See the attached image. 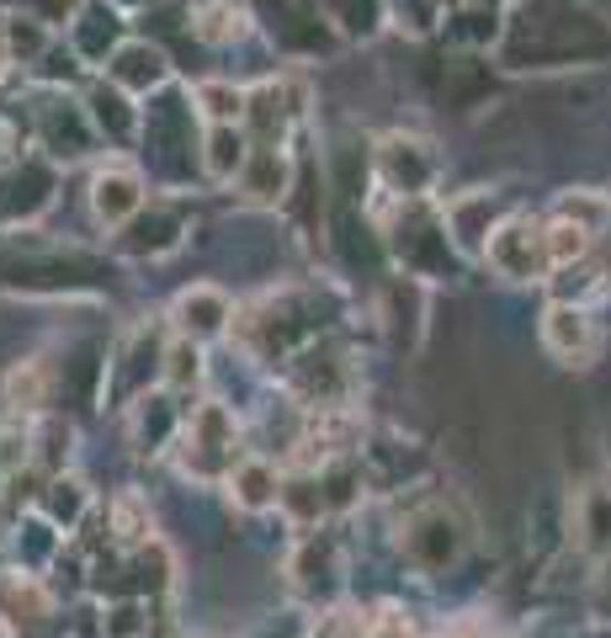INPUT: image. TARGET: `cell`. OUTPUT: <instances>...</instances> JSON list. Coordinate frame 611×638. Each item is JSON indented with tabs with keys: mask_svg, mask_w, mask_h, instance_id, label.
<instances>
[{
	"mask_svg": "<svg viewBox=\"0 0 611 638\" xmlns=\"http://www.w3.org/2000/svg\"><path fill=\"white\" fill-rule=\"evenodd\" d=\"M611 54V32L601 17H590L585 6L569 0H532L521 11V22L505 37V64H548V60H601Z\"/></svg>",
	"mask_w": 611,
	"mask_h": 638,
	"instance_id": "6da1fadb",
	"label": "cell"
},
{
	"mask_svg": "<svg viewBox=\"0 0 611 638\" xmlns=\"http://www.w3.org/2000/svg\"><path fill=\"white\" fill-rule=\"evenodd\" d=\"M404 553H410L421 570H447V564L462 553V532L452 527L447 511L426 506V511H415L410 527H404Z\"/></svg>",
	"mask_w": 611,
	"mask_h": 638,
	"instance_id": "7a4b0ae2",
	"label": "cell"
},
{
	"mask_svg": "<svg viewBox=\"0 0 611 638\" xmlns=\"http://www.w3.org/2000/svg\"><path fill=\"white\" fill-rule=\"evenodd\" d=\"M489 261H494L505 277H537L548 267V245L532 240L526 224H505V229L489 240Z\"/></svg>",
	"mask_w": 611,
	"mask_h": 638,
	"instance_id": "3957f363",
	"label": "cell"
},
{
	"mask_svg": "<svg viewBox=\"0 0 611 638\" xmlns=\"http://www.w3.org/2000/svg\"><path fill=\"white\" fill-rule=\"evenodd\" d=\"M266 11L276 17L272 28L282 43H293V48H330V32L319 28L314 0H266Z\"/></svg>",
	"mask_w": 611,
	"mask_h": 638,
	"instance_id": "277c9868",
	"label": "cell"
},
{
	"mask_svg": "<svg viewBox=\"0 0 611 638\" xmlns=\"http://www.w3.org/2000/svg\"><path fill=\"white\" fill-rule=\"evenodd\" d=\"M383 171H389V182L404 186V192H421L430 182V154L415 144V139H394L389 150H383Z\"/></svg>",
	"mask_w": 611,
	"mask_h": 638,
	"instance_id": "5b68a950",
	"label": "cell"
},
{
	"mask_svg": "<svg viewBox=\"0 0 611 638\" xmlns=\"http://www.w3.org/2000/svg\"><path fill=\"white\" fill-rule=\"evenodd\" d=\"M43 612H48V596H43L32 580H0V617H6V623H17V628L28 623L32 628Z\"/></svg>",
	"mask_w": 611,
	"mask_h": 638,
	"instance_id": "8992f818",
	"label": "cell"
},
{
	"mask_svg": "<svg viewBox=\"0 0 611 638\" xmlns=\"http://www.w3.org/2000/svg\"><path fill=\"white\" fill-rule=\"evenodd\" d=\"M139 208V182L128 176V171H107L101 182H96V213L107 218V224H118L128 213Z\"/></svg>",
	"mask_w": 611,
	"mask_h": 638,
	"instance_id": "52a82bcc",
	"label": "cell"
},
{
	"mask_svg": "<svg viewBox=\"0 0 611 638\" xmlns=\"http://www.w3.org/2000/svg\"><path fill=\"white\" fill-rule=\"evenodd\" d=\"M282 186H287V160L276 150H261L250 160V176H244V192L255 197V203H276L282 197Z\"/></svg>",
	"mask_w": 611,
	"mask_h": 638,
	"instance_id": "ba28073f",
	"label": "cell"
},
{
	"mask_svg": "<svg viewBox=\"0 0 611 638\" xmlns=\"http://www.w3.org/2000/svg\"><path fill=\"white\" fill-rule=\"evenodd\" d=\"M223 320H229V304H223L218 293H208V288H197V293L182 299V325L192 335H214Z\"/></svg>",
	"mask_w": 611,
	"mask_h": 638,
	"instance_id": "9c48e42d",
	"label": "cell"
},
{
	"mask_svg": "<svg viewBox=\"0 0 611 638\" xmlns=\"http://www.w3.org/2000/svg\"><path fill=\"white\" fill-rule=\"evenodd\" d=\"M112 75H118L122 86L144 91V86H160V75H165V60H160L154 48H122L118 64H112Z\"/></svg>",
	"mask_w": 611,
	"mask_h": 638,
	"instance_id": "30bf717a",
	"label": "cell"
},
{
	"mask_svg": "<svg viewBox=\"0 0 611 638\" xmlns=\"http://www.w3.org/2000/svg\"><path fill=\"white\" fill-rule=\"evenodd\" d=\"M548 346L558 352V357H580L585 346H590L585 314H575V309H553L548 314Z\"/></svg>",
	"mask_w": 611,
	"mask_h": 638,
	"instance_id": "8fae6325",
	"label": "cell"
},
{
	"mask_svg": "<svg viewBox=\"0 0 611 638\" xmlns=\"http://www.w3.org/2000/svg\"><path fill=\"white\" fill-rule=\"evenodd\" d=\"M234 500H240L244 511H261V506H272L276 500V479L266 463H244L240 474H234Z\"/></svg>",
	"mask_w": 611,
	"mask_h": 638,
	"instance_id": "7c38bea8",
	"label": "cell"
},
{
	"mask_svg": "<svg viewBox=\"0 0 611 638\" xmlns=\"http://www.w3.org/2000/svg\"><path fill=\"white\" fill-rule=\"evenodd\" d=\"M75 37H80V54H86V60H101V54L112 48V37H118V17H112L107 6H91V11L80 17V32H75Z\"/></svg>",
	"mask_w": 611,
	"mask_h": 638,
	"instance_id": "4fadbf2b",
	"label": "cell"
},
{
	"mask_svg": "<svg viewBox=\"0 0 611 638\" xmlns=\"http://www.w3.org/2000/svg\"><path fill=\"white\" fill-rule=\"evenodd\" d=\"M43 133H48V144H54V154H64V160H75V154H86V122H80V112H48V122H43Z\"/></svg>",
	"mask_w": 611,
	"mask_h": 638,
	"instance_id": "5bb4252c",
	"label": "cell"
},
{
	"mask_svg": "<svg viewBox=\"0 0 611 638\" xmlns=\"http://www.w3.org/2000/svg\"><path fill=\"white\" fill-rule=\"evenodd\" d=\"M176 235H182V224H176L171 213H150V218L133 224V235H128L122 245H128V250H171Z\"/></svg>",
	"mask_w": 611,
	"mask_h": 638,
	"instance_id": "9a60e30c",
	"label": "cell"
},
{
	"mask_svg": "<svg viewBox=\"0 0 611 638\" xmlns=\"http://www.w3.org/2000/svg\"><path fill=\"white\" fill-rule=\"evenodd\" d=\"M489 86V69L484 64H473V60H462V64H447V101L452 107H468L473 96Z\"/></svg>",
	"mask_w": 611,
	"mask_h": 638,
	"instance_id": "2e32d148",
	"label": "cell"
},
{
	"mask_svg": "<svg viewBox=\"0 0 611 638\" xmlns=\"http://www.w3.org/2000/svg\"><path fill=\"white\" fill-rule=\"evenodd\" d=\"M91 118L101 122V128H107L112 139H128V133H133V112H128V107H122V96H118V91H107V86H101V91L91 96Z\"/></svg>",
	"mask_w": 611,
	"mask_h": 638,
	"instance_id": "e0dca14e",
	"label": "cell"
},
{
	"mask_svg": "<svg viewBox=\"0 0 611 638\" xmlns=\"http://www.w3.org/2000/svg\"><path fill=\"white\" fill-rule=\"evenodd\" d=\"M585 532H590V543H607L611 538V489L596 485L585 495Z\"/></svg>",
	"mask_w": 611,
	"mask_h": 638,
	"instance_id": "ac0fdd59",
	"label": "cell"
},
{
	"mask_svg": "<svg viewBox=\"0 0 611 638\" xmlns=\"http://www.w3.org/2000/svg\"><path fill=\"white\" fill-rule=\"evenodd\" d=\"M208 165H214V176H229V171H234V165H240L244 160V139L240 133H234V128H218L214 133V144H208Z\"/></svg>",
	"mask_w": 611,
	"mask_h": 638,
	"instance_id": "d6986e66",
	"label": "cell"
},
{
	"mask_svg": "<svg viewBox=\"0 0 611 638\" xmlns=\"http://www.w3.org/2000/svg\"><path fill=\"white\" fill-rule=\"evenodd\" d=\"M378 11H383V0H336V17L351 32H372L378 28Z\"/></svg>",
	"mask_w": 611,
	"mask_h": 638,
	"instance_id": "ffe728a7",
	"label": "cell"
},
{
	"mask_svg": "<svg viewBox=\"0 0 611 638\" xmlns=\"http://www.w3.org/2000/svg\"><path fill=\"white\" fill-rule=\"evenodd\" d=\"M203 37H214V43H223V37H234L240 32V17L229 11V6H203Z\"/></svg>",
	"mask_w": 611,
	"mask_h": 638,
	"instance_id": "44dd1931",
	"label": "cell"
},
{
	"mask_svg": "<svg viewBox=\"0 0 611 638\" xmlns=\"http://www.w3.org/2000/svg\"><path fill=\"white\" fill-rule=\"evenodd\" d=\"M580 250H585V229H580V224H575V229H569V224H558V229H553L548 261H569V256H580Z\"/></svg>",
	"mask_w": 611,
	"mask_h": 638,
	"instance_id": "7402d4cb",
	"label": "cell"
},
{
	"mask_svg": "<svg viewBox=\"0 0 611 638\" xmlns=\"http://www.w3.org/2000/svg\"><path fill=\"white\" fill-rule=\"evenodd\" d=\"M203 101H208V112H214V118L240 112V91H229V86H203Z\"/></svg>",
	"mask_w": 611,
	"mask_h": 638,
	"instance_id": "603a6c76",
	"label": "cell"
},
{
	"mask_svg": "<svg viewBox=\"0 0 611 638\" xmlns=\"http://www.w3.org/2000/svg\"><path fill=\"white\" fill-rule=\"evenodd\" d=\"M54 489H59V495L48 500V511H54V517H75V511H80V489L75 485H54Z\"/></svg>",
	"mask_w": 611,
	"mask_h": 638,
	"instance_id": "cb8c5ba5",
	"label": "cell"
},
{
	"mask_svg": "<svg viewBox=\"0 0 611 638\" xmlns=\"http://www.w3.org/2000/svg\"><path fill=\"white\" fill-rule=\"evenodd\" d=\"M367 638H410V623H404V617H394V612H389L383 623H372V628H367Z\"/></svg>",
	"mask_w": 611,
	"mask_h": 638,
	"instance_id": "d4e9b609",
	"label": "cell"
},
{
	"mask_svg": "<svg viewBox=\"0 0 611 638\" xmlns=\"http://www.w3.org/2000/svg\"><path fill=\"white\" fill-rule=\"evenodd\" d=\"M171 372H176V378H197V352H192V346H182V352H176V357H171Z\"/></svg>",
	"mask_w": 611,
	"mask_h": 638,
	"instance_id": "484cf974",
	"label": "cell"
},
{
	"mask_svg": "<svg viewBox=\"0 0 611 638\" xmlns=\"http://www.w3.org/2000/svg\"><path fill=\"white\" fill-rule=\"evenodd\" d=\"M37 6H43L48 17H64V11H69V0H37Z\"/></svg>",
	"mask_w": 611,
	"mask_h": 638,
	"instance_id": "4316f807",
	"label": "cell"
}]
</instances>
